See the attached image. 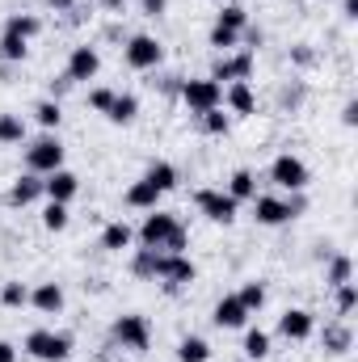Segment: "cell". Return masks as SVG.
Listing matches in <instances>:
<instances>
[{"label": "cell", "mask_w": 358, "mask_h": 362, "mask_svg": "<svg viewBox=\"0 0 358 362\" xmlns=\"http://www.w3.org/2000/svg\"><path fill=\"white\" fill-rule=\"evenodd\" d=\"M139 240H144V249H156V253H181L185 249V228L178 223V215L152 211L139 228Z\"/></svg>", "instance_id": "obj_1"}, {"label": "cell", "mask_w": 358, "mask_h": 362, "mask_svg": "<svg viewBox=\"0 0 358 362\" xmlns=\"http://www.w3.org/2000/svg\"><path fill=\"white\" fill-rule=\"evenodd\" d=\"M34 34H38V17H30V13H13V17L4 21V30H0V59L21 64L25 51H30V38H34Z\"/></svg>", "instance_id": "obj_2"}, {"label": "cell", "mask_w": 358, "mask_h": 362, "mask_svg": "<svg viewBox=\"0 0 358 362\" xmlns=\"http://www.w3.org/2000/svg\"><path fill=\"white\" fill-rule=\"evenodd\" d=\"M304 206H308V198H304V194H291V198L262 194V198H253V219H258L262 228H278V223L299 219V215H304Z\"/></svg>", "instance_id": "obj_3"}, {"label": "cell", "mask_w": 358, "mask_h": 362, "mask_svg": "<svg viewBox=\"0 0 358 362\" xmlns=\"http://www.w3.org/2000/svg\"><path fill=\"white\" fill-rule=\"evenodd\" d=\"M25 354L38 362H68L72 354V337L68 333H55V329H34L25 337Z\"/></svg>", "instance_id": "obj_4"}, {"label": "cell", "mask_w": 358, "mask_h": 362, "mask_svg": "<svg viewBox=\"0 0 358 362\" xmlns=\"http://www.w3.org/2000/svg\"><path fill=\"white\" fill-rule=\"evenodd\" d=\"M25 169H30V173H38V177H47V173L64 169V144L47 131L42 139H34V144L25 148Z\"/></svg>", "instance_id": "obj_5"}, {"label": "cell", "mask_w": 358, "mask_h": 362, "mask_svg": "<svg viewBox=\"0 0 358 362\" xmlns=\"http://www.w3.org/2000/svg\"><path fill=\"white\" fill-rule=\"evenodd\" d=\"M181 101H185V110L190 114H207V110H219L224 105V89H219V81H211V76H202V81H185L181 85Z\"/></svg>", "instance_id": "obj_6"}, {"label": "cell", "mask_w": 358, "mask_h": 362, "mask_svg": "<svg viewBox=\"0 0 358 362\" xmlns=\"http://www.w3.org/2000/svg\"><path fill=\"white\" fill-rule=\"evenodd\" d=\"M194 262L185 253H156V270H152V282H165V291H178L185 282H194Z\"/></svg>", "instance_id": "obj_7"}, {"label": "cell", "mask_w": 358, "mask_h": 362, "mask_svg": "<svg viewBox=\"0 0 358 362\" xmlns=\"http://www.w3.org/2000/svg\"><path fill=\"white\" fill-rule=\"evenodd\" d=\"M308 165L299 160V156H291V152H282V156H274V165H270V181L278 185V189H291V194H304L308 189Z\"/></svg>", "instance_id": "obj_8"}, {"label": "cell", "mask_w": 358, "mask_h": 362, "mask_svg": "<svg viewBox=\"0 0 358 362\" xmlns=\"http://www.w3.org/2000/svg\"><path fill=\"white\" fill-rule=\"evenodd\" d=\"M122 55H127V64H131L135 72H152V68H161V59H165V47H161L152 34H135V38H127Z\"/></svg>", "instance_id": "obj_9"}, {"label": "cell", "mask_w": 358, "mask_h": 362, "mask_svg": "<svg viewBox=\"0 0 358 362\" xmlns=\"http://www.w3.org/2000/svg\"><path fill=\"white\" fill-rule=\"evenodd\" d=\"M114 341L122 346V350H131V354H144L148 346H152V329H148V320L144 316H118L114 320Z\"/></svg>", "instance_id": "obj_10"}, {"label": "cell", "mask_w": 358, "mask_h": 362, "mask_svg": "<svg viewBox=\"0 0 358 362\" xmlns=\"http://www.w3.org/2000/svg\"><path fill=\"white\" fill-rule=\"evenodd\" d=\"M194 206H198L211 223H232L241 202H236L228 189H198V194H194Z\"/></svg>", "instance_id": "obj_11"}, {"label": "cell", "mask_w": 358, "mask_h": 362, "mask_svg": "<svg viewBox=\"0 0 358 362\" xmlns=\"http://www.w3.org/2000/svg\"><path fill=\"white\" fill-rule=\"evenodd\" d=\"M249 76H253V51H241V55H219V59H215V68H211V81H228V85L249 81Z\"/></svg>", "instance_id": "obj_12"}, {"label": "cell", "mask_w": 358, "mask_h": 362, "mask_svg": "<svg viewBox=\"0 0 358 362\" xmlns=\"http://www.w3.org/2000/svg\"><path fill=\"white\" fill-rule=\"evenodd\" d=\"M97 72H101V55H97V47H89V42H85V47H72V55H68V72H64V76H68L72 85H81V81H93Z\"/></svg>", "instance_id": "obj_13"}, {"label": "cell", "mask_w": 358, "mask_h": 362, "mask_svg": "<svg viewBox=\"0 0 358 362\" xmlns=\"http://www.w3.org/2000/svg\"><path fill=\"white\" fill-rule=\"evenodd\" d=\"M312 329H316V320H312V312H304V308H287V312L278 316V333H282L287 341H308Z\"/></svg>", "instance_id": "obj_14"}, {"label": "cell", "mask_w": 358, "mask_h": 362, "mask_svg": "<svg viewBox=\"0 0 358 362\" xmlns=\"http://www.w3.org/2000/svg\"><path fill=\"white\" fill-rule=\"evenodd\" d=\"M76 189H81V177L68 173V169H55V173L42 177V194H47L51 202H64V206H68V202L76 198Z\"/></svg>", "instance_id": "obj_15"}, {"label": "cell", "mask_w": 358, "mask_h": 362, "mask_svg": "<svg viewBox=\"0 0 358 362\" xmlns=\"http://www.w3.org/2000/svg\"><path fill=\"white\" fill-rule=\"evenodd\" d=\"M30 303H34L42 316H59V312H64V286H59V282H38V286L30 291Z\"/></svg>", "instance_id": "obj_16"}, {"label": "cell", "mask_w": 358, "mask_h": 362, "mask_svg": "<svg viewBox=\"0 0 358 362\" xmlns=\"http://www.w3.org/2000/svg\"><path fill=\"white\" fill-rule=\"evenodd\" d=\"M211 320H215L219 329H245V320H249V312H245V303H241L236 295H224V299L215 303V312H211Z\"/></svg>", "instance_id": "obj_17"}, {"label": "cell", "mask_w": 358, "mask_h": 362, "mask_svg": "<svg viewBox=\"0 0 358 362\" xmlns=\"http://www.w3.org/2000/svg\"><path fill=\"white\" fill-rule=\"evenodd\" d=\"M38 198H42V177L38 173H25V177H17L8 185V206H30Z\"/></svg>", "instance_id": "obj_18"}, {"label": "cell", "mask_w": 358, "mask_h": 362, "mask_svg": "<svg viewBox=\"0 0 358 362\" xmlns=\"http://www.w3.org/2000/svg\"><path fill=\"white\" fill-rule=\"evenodd\" d=\"M321 346H325V354H346V350L354 346V333H350V325H346V320H337V325H325V333H321Z\"/></svg>", "instance_id": "obj_19"}, {"label": "cell", "mask_w": 358, "mask_h": 362, "mask_svg": "<svg viewBox=\"0 0 358 362\" xmlns=\"http://www.w3.org/2000/svg\"><path fill=\"white\" fill-rule=\"evenodd\" d=\"M135 114H139V97H135V93H114V101H110L105 118L122 127V122H135Z\"/></svg>", "instance_id": "obj_20"}, {"label": "cell", "mask_w": 358, "mask_h": 362, "mask_svg": "<svg viewBox=\"0 0 358 362\" xmlns=\"http://www.w3.org/2000/svg\"><path fill=\"white\" fill-rule=\"evenodd\" d=\"M156 202H161V189H156V185H148L144 177L127 189V206H135V211H156Z\"/></svg>", "instance_id": "obj_21"}, {"label": "cell", "mask_w": 358, "mask_h": 362, "mask_svg": "<svg viewBox=\"0 0 358 362\" xmlns=\"http://www.w3.org/2000/svg\"><path fill=\"white\" fill-rule=\"evenodd\" d=\"M228 194H232L236 202H249V198H258V177H253V169H236V173L228 177Z\"/></svg>", "instance_id": "obj_22"}, {"label": "cell", "mask_w": 358, "mask_h": 362, "mask_svg": "<svg viewBox=\"0 0 358 362\" xmlns=\"http://www.w3.org/2000/svg\"><path fill=\"white\" fill-rule=\"evenodd\" d=\"M131 240H135V232L127 223H105V232H101V249L105 253H122Z\"/></svg>", "instance_id": "obj_23"}, {"label": "cell", "mask_w": 358, "mask_h": 362, "mask_svg": "<svg viewBox=\"0 0 358 362\" xmlns=\"http://www.w3.org/2000/svg\"><path fill=\"white\" fill-rule=\"evenodd\" d=\"M224 101H228V105H232L236 114H253V110H258V101H253V89H249V81H236V85H228Z\"/></svg>", "instance_id": "obj_24"}, {"label": "cell", "mask_w": 358, "mask_h": 362, "mask_svg": "<svg viewBox=\"0 0 358 362\" xmlns=\"http://www.w3.org/2000/svg\"><path fill=\"white\" fill-rule=\"evenodd\" d=\"M144 181H148V185H156V189L165 194V189H173V185H178V169H173L169 160H152V165H148V173H144Z\"/></svg>", "instance_id": "obj_25"}, {"label": "cell", "mask_w": 358, "mask_h": 362, "mask_svg": "<svg viewBox=\"0 0 358 362\" xmlns=\"http://www.w3.org/2000/svg\"><path fill=\"white\" fill-rule=\"evenodd\" d=\"M211 358V346L202 337H181L178 346V362H207Z\"/></svg>", "instance_id": "obj_26"}, {"label": "cell", "mask_w": 358, "mask_h": 362, "mask_svg": "<svg viewBox=\"0 0 358 362\" xmlns=\"http://www.w3.org/2000/svg\"><path fill=\"white\" fill-rule=\"evenodd\" d=\"M34 118H38V127L55 131V127L64 122V110H59V101H55V97H47V101H38V105H34Z\"/></svg>", "instance_id": "obj_27"}, {"label": "cell", "mask_w": 358, "mask_h": 362, "mask_svg": "<svg viewBox=\"0 0 358 362\" xmlns=\"http://www.w3.org/2000/svg\"><path fill=\"white\" fill-rule=\"evenodd\" d=\"M236 299H241V303H245V312L253 316V312H262V308H266V286H262V282H245V286L236 291Z\"/></svg>", "instance_id": "obj_28"}, {"label": "cell", "mask_w": 358, "mask_h": 362, "mask_svg": "<svg viewBox=\"0 0 358 362\" xmlns=\"http://www.w3.org/2000/svg\"><path fill=\"white\" fill-rule=\"evenodd\" d=\"M350 278H354V262H350V257H333V262H329V274H325L329 286H346Z\"/></svg>", "instance_id": "obj_29"}, {"label": "cell", "mask_w": 358, "mask_h": 362, "mask_svg": "<svg viewBox=\"0 0 358 362\" xmlns=\"http://www.w3.org/2000/svg\"><path fill=\"white\" fill-rule=\"evenodd\" d=\"M25 139V122L17 114H0V144H21Z\"/></svg>", "instance_id": "obj_30"}, {"label": "cell", "mask_w": 358, "mask_h": 362, "mask_svg": "<svg viewBox=\"0 0 358 362\" xmlns=\"http://www.w3.org/2000/svg\"><path fill=\"white\" fill-rule=\"evenodd\" d=\"M245 354H249L253 362L266 358V354H270V333H262V329H249V333H245Z\"/></svg>", "instance_id": "obj_31"}, {"label": "cell", "mask_w": 358, "mask_h": 362, "mask_svg": "<svg viewBox=\"0 0 358 362\" xmlns=\"http://www.w3.org/2000/svg\"><path fill=\"white\" fill-rule=\"evenodd\" d=\"M236 42H241V34H236V30H228V25H219V21L211 25V47H215L219 55H228V51H232Z\"/></svg>", "instance_id": "obj_32"}, {"label": "cell", "mask_w": 358, "mask_h": 362, "mask_svg": "<svg viewBox=\"0 0 358 362\" xmlns=\"http://www.w3.org/2000/svg\"><path fill=\"white\" fill-rule=\"evenodd\" d=\"M42 228H47V232H64V228H68V206H64V202H47Z\"/></svg>", "instance_id": "obj_33"}, {"label": "cell", "mask_w": 358, "mask_h": 362, "mask_svg": "<svg viewBox=\"0 0 358 362\" xmlns=\"http://www.w3.org/2000/svg\"><path fill=\"white\" fill-rule=\"evenodd\" d=\"M152 270H156V249H139V253L131 257V274L152 282Z\"/></svg>", "instance_id": "obj_34"}, {"label": "cell", "mask_w": 358, "mask_h": 362, "mask_svg": "<svg viewBox=\"0 0 358 362\" xmlns=\"http://www.w3.org/2000/svg\"><path fill=\"white\" fill-rule=\"evenodd\" d=\"M215 21H219V25H228V30H236V34H241V30H245V25H249V13H245V8H241V4H228V8H219V17H215Z\"/></svg>", "instance_id": "obj_35"}, {"label": "cell", "mask_w": 358, "mask_h": 362, "mask_svg": "<svg viewBox=\"0 0 358 362\" xmlns=\"http://www.w3.org/2000/svg\"><path fill=\"white\" fill-rule=\"evenodd\" d=\"M0 303H4V308H25V303H30V291H25L21 282H4V286H0Z\"/></svg>", "instance_id": "obj_36"}, {"label": "cell", "mask_w": 358, "mask_h": 362, "mask_svg": "<svg viewBox=\"0 0 358 362\" xmlns=\"http://www.w3.org/2000/svg\"><path fill=\"white\" fill-rule=\"evenodd\" d=\"M333 291H337V316H350L358 308V286L346 282V286H333Z\"/></svg>", "instance_id": "obj_37"}, {"label": "cell", "mask_w": 358, "mask_h": 362, "mask_svg": "<svg viewBox=\"0 0 358 362\" xmlns=\"http://www.w3.org/2000/svg\"><path fill=\"white\" fill-rule=\"evenodd\" d=\"M202 127H207V135H228V114L207 110V114H202Z\"/></svg>", "instance_id": "obj_38"}, {"label": "cell", "mask_w": 358, "mask_h": 362, "mask_svg": "<svg viewBox=\"0 0 358 362\" xmlns=\"http://www.w3.org/2000/svg\"><path fill=\"white\" fill-rule=\"evenodd\" d=\"M110 101H114V89H89V105L97 110V114H105Z\"/></svg>", "instance_id": "obj_39"}, {"label": "cell", "mask_w": 358, "mask_h": 362, "mask_svg": "<svg viewBox=\"0 0 358 362\" xmlns=\"http://www.w3.org/2000/svg\"><path fill=\"white\" fill-rule=\"evenodd\" d=\"M342 122H346V127H358V101H346V105H342Z\"/></svg>", "instance_id": "obj_40"}, {"label": "cell", "mask_w": 358, "mask_h": 362, "mask_svg": "<svg viewBox=\"0 0 358 362\" xmlns=\"http://www.w3.org/2000/svg\"><path fill=\"white\" fill-rule=\"evenodd\" d=\"M139 4H144V13H148V17H161V13L169 8V0H139Z\"/></svg>", "instance_id": "obj_41"}, {"label": "cell", "mask_w": 358, "mask_h": 362, "mask_svg": "<svg viewBox=\"0 0 358 362\" xmlns=\"http://www.w3.org/2000/svg\"><path fill=\"white\" fill-rule=\"evenodd\" d=\"M0 362H17V350L8 341H0Z\"/></svg>", "instance_id": "obj_42"}, {"label": "cell", "mask_w": 358, "mask_h": 362, "mask_svg": "<svg viewBox=\"0 0 358 362\" xmlns=\"http://www.w3.org/2000/svg\"><path fill=\"white\" fill-rule=\"evenodd\" d=\"M342 13H346V17L354 21V17H358V0H342Z\"/></svg>", "instance_id": "obj_43"}, {"label": "cell", "mask_w": 358, "mask_h": 362, "mask_svg": "<svg viewBox=\"0 0 358 362\" xmlns=\"http://www.w3.org/2000/svg\"><path fill=\"white\" fill-rule=\"evenodd\" d=\"M47 4H51V8H72L76 0H47Z\"/></svg>", "instance_id": "obj_44"}]
</instances>
